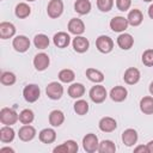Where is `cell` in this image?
<instances>
[{"label": "cell", "instance_id": "obj_5", "mask_svg": "<svg viewBox=\"0 0 153 153\" xmlns=\"http://www.w3.org/2000/svg\"><path fill=\"white\" fill-rule=\"evenodd\" d=\"M88 96H90V98L93 103L99 104V103H103L105 100L108 93H106V90L103 85H96L90 90Z\"/></svg>", "mask_w": 153, "mask_h": 153}, {"label": "cell", "instance_id": "obj_28", "mask_svg": "<svg viewBox=\"0 0 153 153\" xmlns=\"http://www.w3.org/2000/svg\"><path fill=\"white\" fill-rule=\"evenodd\" d=\"M140 110L146 115L153 114V97L146 96L140 100Z\"/></svg>", "mask_w": 153, "mask_h": 153}, {"label": "cell", "instance_id": "obj_18", "mask_svg": "<svg viewBox=\"0 0 153 153\" xmlns=\"http://www.w3.org/2000/svg\"><path fill=\"white\" fill-rule=\"evenodd\" d=\"M128 96V91L124 86H115L111 88L110 91V98L114 100V102H123Z\"/></svg>", "mask_w": 153, "mask_h": 153}, {"label": "cell", "instance_id": "obj_3", "mask_svg": "<svg viewBox=\"0 0 153 153\" xmlns=\"http://www.w3.org/2000/svg\"><path fill=\"white\" fill-rule=\"evenodd\" d=\"M45 93H47V96H48L50 99L57 100V99H60V98L62 97V94H63V86H62L60 82H57V81H51V82H49V84L47 85V87H45Z\"/></svg>", "mask_w": 153, "mask_h": 153}, {"label": "cell", "instance_id": "obj_14", "mask_svg": "<svg viewBox=\"0 0 153 153\" xmlns=\"http://www.w3.org/2000/svg\"><path fill=\"white\" fill-rule=\"evenodd\" d=\"M72 45H73V49L76 51V53H85L88 50V47H90V42L86 37L84 36H76L73 42H72Z\"/></svg>", "mask_w": 153, "mask_h": 153}, {"label": "cell", "instance_id": "obj_17", "mask_svg": "<svg viewBox=\"0 0 153 153\" xmlns=\"http://www.w3.org/2000/svg\"><path fill=\"white\" fill-rule=\"evenodd\" d=\"M137 139H139L137 133H136V130L133 129V128H128V129H126V130L122 133V141H123V143H124L126 146H128V147L134 146V145L137 142Z\"/></svg>", "mask_w": 153, "mask_h": 153}, {"label": "cell", "instance_id": "obj_30", "mask_svg": "<svg viewBox=\"0 0 153 153\" xmlns=\"http://www.w3.org/2000/svg\"><path fill=\"white\" fill-rule=\"evenodd\" d=\"M31 13V7L25 4V2H19L17 6H16V10H14V14L20 18V19H24L26 17H29Z\"/></svg>", "mask_w": 153, "mask_h": 153}, {"label": "cell", "instance_id": "obj_41", "mask_svg": "<svg viewBox=\"0 0 153 153\" xmlns=\"http://www.w3.org/2000/svg\"><path fill=\"white\" fill-rule=\"evenodd\" d=\"M4 152L14 153V149H13V148H11V147H2V148H0V153H4Z\"/></svg>", "mask_w": 153, "mask_h": 153}, {"label": "cell", "instance_id": "obj_27", "mask_svg": "<svg viewBox=\"0 0 153 153\" xmlns=\"http://www.w3.org/2000/svg\"><path fill=\"white\" fill-rule=\"evenodd\" d=\"M91 2L90 0H76L74 2V10L76 13L84 16V14H87L90 11H91Z\"/></svg>", "mask_w": 153, "mask_h": 153}, {"label": "cell", "instance_id": "obj_31", "mask_svg": "<svg viewBox=\"0 0 153 153\" xmlns=\"http://www.w3.org/2000/svg\"><path fill=\"white\" fill-rule=\"evenodd\" d=\"M33 44L37 49H47L49 47V38L44 33H38L33 38Z\"/></svg>", "mask_w": 153, "mask_h": 153}, {"label": "cell", "instance_id": "obj_42", "mask_svg": "<svg viewBox=\"0 0 153 153\" xmlns=\"http://www.w3.org/2000/svg\"><path fill=\"white\" fill-rule=\"evenodd\" d=\"M147 149H148V153H153V140L152 141H149L147 145Z\"/></svg>", "mask_w": 153, "mask_h": 153}, {"label": "cell", "instance_id": "obj_4", "mask_svg": "<svg viewBox=\"0 0 153 153\" xmlns=\"http://www.w3.org/2000/svg\"><path fill=\"white\" fill-rule=\"evenodd\" d=\"M23 96H24V99L29 103H35L39 96H41V90L37 85L35 84H29L24 87L23 90Z\"/></svg>", "mask_w": 153, "mask_h": 153}, {"label": "cell", "instance_id": "obj_23", "mask_svg": "<svg viewBox=\"0 0 153 153\" xmlns=\"http://www.w3.org/2000/svg\"><path fill=\"white\" fill-rule=\"evenodd\" d=\"M38 137L43 143H51L56 139V131L53 128H44L39 131Z\"/></svg>", "mask_w": 153, "mask_h": 153}, {"label": "cell", "instance_id": "obj_2", "mask_svg": "<svg viewBox=\"0 0 153 153\" xmlns=\"http://www.w3.org/2000/svg\"><path fill=\"white\" fill-rule=\"evenodd\" d=\"M98 146H99V141L96 134L88 133L82 137V147L87 153H93L98 151Z\"/></svg>", "mask_w": 153, "mask_h": 153}, {"label": "cell", "instance_id": "obj_38", "mask_svg": "<svg viewBox=\"0 0 153 153\" xmlns=\"http://www.w3.org/2000/svg\"><path fill=\"white\" fill-rule=\"evenodd\" d=\"M142 63L147 67L153 66V49H147L142 54Z\"/></svg>", "mask_w": 153, "mask_h": 153}, {"label": "cell", "instance_id": "obj_6", "mask_svg": "<svg viewBox=\"0 0 153 153\" xmlns=\"http://www.w3.org/2000/svg\"><path fill=\"white\" fill-rule=\"evenodd\" d=\"M63 12V1L62 0H50L47 6V13L50 18L56 19Z\"/></svg>", "mask_w": 153, "mask_h": 153}, {"label": "cell", "instance_id": "obj_32", "mask_svg": "<svg viewBox=\"0 0 153 153\" xmlns=\"http://www.w3.org/2000/svg\"><path fill=\"white\" fill-rule=\"evenodd\" d=\"M98 152L99 153H115L116 146L111 140H103L102 142H99Z\"/></svg>", "mask_w": 153, "mask_h": 153}, {"label": "cell", "instance_id": "obj_35", "mask_svg": "<svg viewBox=\"0 0 153 153\" xmlns=\"http://www.w3.org/2000/svg\"><path fill=\"white\" fill-rule=\"evenodd\" d=\"M74 111H75L78 115H80V116L86 115L87 111H88V103H87L86 100H84V99L76 100V102L74 103Z\"/></svg>", "mask_w": 153, "mask_h": 153}, {"label": "cell", "instance_id": "obj_44", "mask_svg": "<svg viewBox=\"0 0 153 153\" xmlns=\"http://www.w3.org/2000/svg\"><path fill=\"white\" fill-rule=\"evenodd\" d=\"M149 93L153 96V81L151 82V85H149Z\"/></svg>", "mask_w": 153, "mask_h": 153}, {"label": "cell", "instance_id": "obj_45", "mask_svg": "<svg viewBox=\"0 0 153 153\" xmlns=\"http://www.w3.org/2000/svg\"><path fill=\"white\" fill-rule=\"evenodd\" d=\"M143 1H146V2H149V1H152V0H143Z\"/></svg>", "mask_w": 153, "mask_h": 153}, {"label": "cell", "instance_id": "obj_40", "mask_svg": "<svg viewBox=\"0 0 153 153\" xmlns=\"http://www.w3.org/2000/svg\"><path fill=\"white\" fill-rule=\"evenodd\" d=\"M134 152L135 153H139V152H142V153H148V149H147V146H143V145H140L137 147L134 148Z\"/></svg>", "mask_w": 153, "mask_h": 153}, {"label": "cell", "instance_id": "obj_16", "mask_svg": "<svg viewBox=\"0 0 153 153\" xmlns=\"http://www.w3.org/2000/svg\"><path fill=\"white\" fill-rule=\"evenodd\" d=\"M18 136H19V139H20L22 141H25V142L31 141V140L36 136V129H35L32 126H30V124H24V126L19 129Z\"/></svg>", "mask_w": 153, "mask_h": 153}, {"label": "cell", "instance_id": "obj_25", "mask_svg": "<svg viewBox=\"0 0 153 153\" xmlns=\"http://www.w3.org/2000/svg\"><path fill=\"white\" fill-rule=\"evenodd\" d=\"M65 122V114L61 110H53L49 114V123L53 127H60Z\"/></svg>", "mask_w": 153, "mask_h": 153}, {"label": "cell", "instance_id": "obj_22", "mask_svg": "<svg viewBox=\"0 0 153 153\" xmlns=\"http://www.w3.org/2000/svg\"><path fill=\"white\" fill-rule=\"evenodd\" d=\"M127 20H128L129 25H131V26H139L142 23V20H143V14H142V12L140 10L134 8V10H131L128 13Z\"/></svg>", "mask_w": 153, "mask_h": 153}, {"label": "cell", "instance_id": "obj_21", "mask_svg": "<svg viewBox=\"0 0 153 153\" xmlns=\"http://www.w3.org/2000/svg\"><path fill=\"white\" fill-rule=\"evenodd\" d=\"M117 44H118V47H120L121 49L128 50V49H130V48L133 47V44H134V38H133V36H131L130 33L123 32V33H121V35L117 37Z\"/></svg>", "mask_w": 153, "mask_h": 153}, {"label": "cell", "instance_id": "obj_24", "mask_svg": "<svg viewBox=\"0 0 153 153\" xmlns=\"http://www.w3.org/2000/svg\"><path fill=\"white\" fill-rule=\"evenodd\" d=\"M14 136H16V133H14L13 128H11V126H4L0 129V141L1 142H4V143L12 142Z\"/></svg>", "mask_w": 153, "mask_h": 153}, {"label": "cell", "instance_id": "obj_11", "mask_svg": "<svg viewBox=\"0 0 153 153\" xmlns=\"http://www.w3.org/2000/svg\"><path fill=\"white\" fill-rule=\"evenodd\" d=\"M68 31L75 36H80L81 33H84L85 31V24L81 19L79 18H72L68 22Z\"/></svg>", "mask_w": 153, "mask_h": 153}, {"label": "cell", "instance_id": "obj_15", "mask_svg": "<svg viewBox=\"0 0 153 153\" xmlns=\"http://www.w3.org/2000/svg\"><path fill=\"white\" fill-rule=\"evenodd\" d=\"M140 78H141L140 71L137 68H135V67H129L124 72V75H123V79L128 85H134V84L139 82Z\"/></svg>", "mask_w": 153, "mask_h": 153}, {"label": "cell", "instance_id": "obj_13", "mask_svg": "<svg viewBox=\"0 0 153 153\" xmlns=\"http://www.w3.org/2000/svg\"><path fill=\"white\" fill-rule=\"evenodd\" d=\"M78 149H79V146H78V143L74 140H67L62 145L56 146L53 149V152H55V153H57V152H62V153H75V152H78Z\"/></svg>", "mask_w": 153, "mask_h": 153}, {"label": "cell", "instance_id": "obj_33", "mask_svg": "<svg viewBox=\"0 0 153 153\" xmlns=\"http://www.w3.org/2000/svg\"><path fill=\"white\" fill-rule=\"evenodd\" d=\"M74 79H75V73L72 69L65 68V69L59 72V80L61 82H66V84L67 82H72Z\"/></svg>", "mask_w": 153, "mask_h": 153}, {"label": "cell", "instance_id": "obj_19", "mask_svg": "<svg viewBox=\"0 0 153 153\" xmlns=\"http://www.w3.org/2000/svg\"><path fill=\"white\" fill-rule=\"evenodd\" d=\"M16 33V26L12 23L8 22H2L0 24V38L1 39H7L13 37Z\"/></svg>", "mask_w": 153, "mask_h": 153}, {"label": "cell", "instance_id": "obj_43", "mask_svg": "<svg viewBox=\"0 0 153 153\" xmlns=\"http://www.w3.org/2000/svg\"><path fill=\"white\" fill-rule=\"evenodd\" d=\"M148 16H149L151 19H153V4L148 7Z\"/></svg>", "mask_w": 153, "mask_h": 153}, {"label": "cell", "instance_id": "obj_36", "mask_svg": "<svg viewBox=\"0 0 153 153\" xmlns=\"http://www.w3.org/2000/svg\"><path fill=\"white\" fill-rule=\"evenodd\" d=\"M16 80H17V78H16L14 73H12V72H4V73L1 74V76H0L1 84L6 85V86L13 85V84L16 82Z\"/></svg>", "mask_w": 153, "mask_h": 153}, {"label": "cell", "instance_id": "obj_12", "mask_svg": "<svg viewBox=\"0 0 153 153\" xmlns=\"http://www.w3.org/2000/svg\"><path fill=\"white\" fill-rule=\"evenodd\" d=\"M98 127L104 133H111V131H114L117 128V122H116L115 118L105 116V117L100 118V121L98 123Z\"/></svg>", "mask_w": 153, "mask_h": 153}, {"label": "cell", "instance_id": "obj_46", "mask_svg": "<svg viewBox=\"0 0 153 153\" xmlns=\"http://www.w3.org/2000/svg\"><path fill=\"white\" fill-rule=\"evenodd\" d=\"M26 1H35V0H26Z\"/></svg>", "mask_w": 153, "mask_h": 153}, {"label": "cell", "instance_id": "obj_34", "mask_svg": "<svg viewBox=\"0 0 153 153\" xmlns=\"http://www.w3.org/2000/svg\"><path fill=\"white\" fill-rule=\"evenodd\" d=\"M35 118V115H33V111L30 110V109H24L20 111L19 114V121L23 123V124H30L32 123Z\"/></svg>", "mask_w": 153, "mask_h": 153}, {"label": "cell", "instance_id": "obj_37", "mask_svg": "<svg viewBox=\"0 0 153 153\" xmlns=\"http://www.w3.org/2000/svg\"><path fill=\"white\" fill-rule=\"evenodd\" d=\"M114 6V0H97V7L102 12H109Z\"/></svg>", "mask_w": 153, "mask_h": 153}, {"label": "cell", "instance_id": "obj_10", "mask_svg": "<svg viewBox=\"0 0 153 153\" xmlns=\"http://www.w3.org/2000/svg\"><path fill=\"white\" fill-rule=\"evenodd\" d=\"M49 63H50V59L45 53H38L33 57V66L39 72L45 71L49 67Z\"/></svg>", "mask_w": 153, "mask_h": 153}, {"label": "cell", "instance_id": "obj_7", "mask_svg": "<svg viewBox=\"0 0 153 153\" xmlns=\"http://www.w3.org/2000/svg\"><path fill=\"white\" fill-rule=\"evenodd\" d=\"M96 47L97 49L103 53V54H108L114 48V41L109 37V36H105V35H102L99 36L97 39H96Z\"/></svg>", "mask_w": 153, "mask_h": 153}, {"label": "cell", "instance_id": "obj_26", "mask_svg": "<svg viewBox=\"0 0 153 153\" xmlns=\"http://www.w3.org/2000/svg\"><path fill=\"white\" fill-rule=\"evenodd\" d=\"M85 93V86L80 82H74L68 87V94L72 98H81Z\"/></svg>", "mask_w": 153, "mask_h": 153}, {"label": "cell", "instance_id": "obj_29", "mask_svg": "<svg viewBox=\"0 0 153 153\" xmlns=\"http://www.w3.org/2000/svg\"><path fill=\"white\" fill-rule=\"evenodd\" d=\"M86 76L90 81L96 82V84H99L104 80V74L96 68H87L86 69Z\"/></svg>", "mask_w": 153, "mask_h": 153}, {"label": "cell", "instance_id": "obj_39", "mask_svg": "<svg viewBox=\"0 0 153 153\" xmlns=\"http://www.w3.org/2000/svg\"><path fill=\"white\" fill-rule=\"evenodd\" d=\"M130 5H131V0H116V7L122 12L128 11Z\"/></svg>", "mask_w": 153, "mask_h": 153}, {"label": "cell", "instance_id": "obj_20", "mask_svg": "<svg viewBox=\"0 0 153 153\" xmlns=\"http://www.w3.org/2000/svg\"><path fill=\"white\" fill-rule=\"evenodd\" d=\"M53 42H54V44H55L57 48H61V49H62V48L68 47V44L71 43V37H69V35H68L67 32L60 31V32H57V33L54 35Z\"/></svg>", "mask_w": 153, "mask_h": 153}, {"label": "cell", "instance_id": "obj_9", "mask_svg": "<svg viewBox=\"0 0 153 153\" xmlns=\"http://www.w3.org/2000/svg\"><path fill=\"white\" fill-rule=\"evenodd\" d=\"M128 25H129V23H128L127 18L121 17V16L114 17V18L110 20V29H111L114 32H123V31L128 27Z\"/></svg>", "mask_w": 153, "mask_h": 153}, {"label": "cell", "instance_id": "obj_1", "mask_svg": "<svg viewBox=\"0 0 153 153\" xmlns=\"http://www.w3.org/2000/svg\"><path fill=\"white\" fill-rule=\"evenodd\" d=\"M19 120V115L11 108H2L0 110V122L4 126H12Z\"/></svg>", "mask_w": 153, "mask_h": 153}, {"label": "cell", "instance_id": "obj_8", "mask_svg": "<svg viewBox=\"0 0 153 153\" xmlns=\"http://www.w3.org/2000/svg\"><path fill=\"white\" fill-rule=\"evenodd\" d=\"M12 45L16 51L18 53H25L29 48H30V39L24 36V35H19V36H16L12 41Z\"/></svg>", "mask_w": 153, "mask_h": 153}]
</instances>
